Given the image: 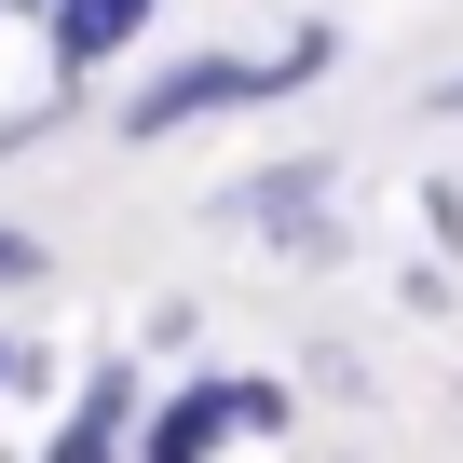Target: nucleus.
<instances>
[{"mask_svg":"<svg viewBox=\"0 0 463 463\" xmlns=\"http://www.w3.org/2000/svg\"><path fill=\"white\" fill-rule=\"evenodd\" d=\"M300 422V395L287 382H260V368H204V382H177V395H150V463H204V449H232V436H287Z\"/></svg>","mask_w":463,"mask_h":463,"instance_id":"nucleus-1","label":"nucleus"},{"mask_svg":"<svg viewBox=\"0 0 463 463\" xmlns=\"http://www.w3.org/2000/svg\"><path fill=\"white\" fill-rule=\"evenodd\" d=\"M218 109H273V55H177V69H150L109 123L150 150V137H191V123H218Z\"/></svg>","mask_w":463,"mask_h":463,"instance_id":"nucleus-2","label":"nucleus"},{"mask_svg":"<svg viewBox=\"0 0 463 463\" xmlns=\"http://www.w3.org/2000/svg\"><path fill=\"white\" fill-rule=\"evenodd\" d=\"M218 218H232V232H273V246H300V260H327V150L232 177V191H218Z\"/></svg>","mask_w":463,"mask_h":463,"instance_id":"nucleus-3","label":"nucleus"},{"mask_svg":"<svg viewBox=\"0 0 463 463\" xmlns=\"http://www.w3.org/2000/svg\"><path fill=\"white\" fill-rule=\"evenodd\" d=\"M150 14H164V0H55V14H42V42H55V82H96V69H123V55L150 42Z\"/></svg>","mask_w":463,"mask_h":463,"instance_id":"nucleus-4","label":"nucleus"},{"mask_svg":"<svg viewBox=\"0 0 463 463\" xmlns=\"http://www.w3.org/2000/svg\"><path fill=\"white\" fill-rule=\"evenodd\" d=\"M137 436H150V368H123V354H109V368H82V395H69L55 449H69V463H96V449H137Z\"/></svg>","mask_w":463,"mask_h":463,"instance_id":"nucleus-5","label":"nucleus"},{"mask_svg":"<svg viewBox=\"0 0 463 463\" xmlns=\"http://www.w3.org/2000/svg\"><path fill=\"white\" fill-rule=\"evenodd\" d=\"M327 69H341V28H327V14H314V28H287V42H273V96H314V82H327Z\"/></svg>","mask_w":463,"mask_h":463,"instance_id":"nucleus-6","label":"nucleus"},{"mask_svg":"<svg viewBox=\"0 0 463 463\" xmlns=\"http://www.w3.org/2000/svg\"><path fill=\"white\" fill-rule=\"evenodd\" d=\"M55 273V246H42V232H14V218H0V287H42Z\"/></svg>","mask_w":463,"mask_h":463,"instance_id":"nucleus-7","label":"nucleus"},{"mask_svg":"<svg viewBox=\"0 0 463 463\" xmlns=\"http://www.w3.org/2000/svg\"><path fill=\"white\" fill-rule=\"evenodd\" d=\"M422 109H436V123H463V69H449V82H422Z\"/></svg>","mask_w":463,"mask_h":463,"instance_id":"nucleus-8","label":"nucleus"},{"mask_svg":"<svg viewBox=\"0 0 463 463\" xmlns=\"http://www.w3.org/2000/svg\"><path fill=\"white\" fill-rule=\"evenodd\" d=\"M14 382H28V354H14V341H0V395H14Z\"/></svg>","mask_w":463,"mask_h":463,"instance_id":"nucleus-9","label":"nucleus"},{"mask_svg":"<svg viewBox=\"0 0 463 463\" xmlns=\"http://www.w3.org/2000/svg\"><path fill=\"white\" fill-rule=\"evenodd\" d=\"M14 14H55V0H14Z\"/></svg>","mask_w":463,"mask_h":463,"instance_id":"nucleus-10","label":"nucleus"},{"mask_svg":"<svg viewBox=\"0 0 463 463\" xmlns=\"http://www.w3.org/2000/svg\"><path fill=\"white\" fill-rule=\"evenodd\" d=\"M0 14H14V0H0Z\"/></svg>","mask_w":463,"mask_h":463,"instance_id":"nucleus-11","label":"nucleus"}]
</instances>
